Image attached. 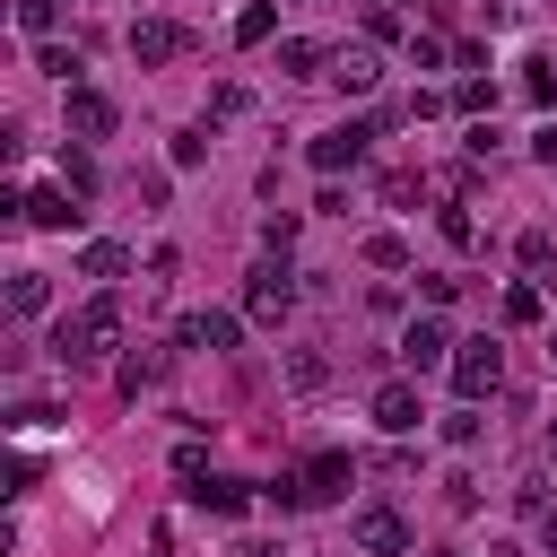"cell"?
Wrapping results in <instances>:
<instances>
[{
  "label": "cell",
  "mask_w": 557,
  "mask_h": 557,
  "mask_svg": "<svg viewBox=\"0 0 557 557\" xmlns=\"http://www.w3.org/2000/svg\"><path fill=\"white\" fill-rule=\"evenodd\" d=\"M505 322H540V287H505Z\"/></svg>",
  "instance_id": "obj_24"
},
{
  "label": "cell",
  "mask_w": 557,
  "mask_h": 557,
  "mask_svg": "<svg viewBox=\"0 0 557 557\" xmlns=\"http://www.w3.org/2000/svg\"><path fill=\"white\" fill-rule=\"evenodd\" d=\"M531 157H540V165H557V122H540V131H531Z\"/></svg>",
  "instance_id": "obj_26"
},
{
  "label": "cell",
  "mask_w": 557,
  "mask_h": 557,
  "mask_svg": "<svg viewBox=\"0 0 557 557\" xmlns=\"http://www.w3.org/2000/svg\"><path fill=\"white\" fill-rule=\"evenodd\" d=\"M453 104H461V113H487V104H496V87H487V78H461V87H453Z\"/></svg>",
  "instance_id": "obj_21"
},
{
  "label": "cell",
  "mask_w": 557,
  "mask_h": 557,
  "mask_svg": "<svg viewBox=\"0 0 557 557\" xmlns=\"http://www.w3.org/2000/svg\"><path fill=\"white\" fill-rule=\"evenodd\" d=\"M113 122H122V113H113V96L70 87V131H78V139H113Z\"/></svg>",
  "instance_id": "obj_6"
},
{
  "label": "cell",
  "mask_w": 557,
  "mask_h": 557,
  "mask_svg": "<svg viewBox=\"0 0 557 557\" xmlns=\"http://www.w3.org/2000/svg\"><path fill=\"white\" fill-rule=\"evenodd\" d=\"M366 261H374V270H400V261H409V244H400V235H374V244H366Z\"/></svg>",
  "instance_id": "obj_23"
},
{
  "label": "cell",
  "mask_w": 557,
  "mask_h": 557,
  "mask_svg": "<svg viewBox=\"0 0 557 557\" xmlns=\"http://www.w3.org/2000/svg\"><path fill=\"white\" fill-rule=\"evenodd\" d=\"M366 139H374L366 122H339V131H322V139H313V165H322V174H339V165H357V157H366Z\"/></svg>",
  "instance_id": "obj_7"
},
{
  "label": "cell",
  "mask_w": 557,
  "mask_h": 557,
  "mask_svg": "<svg viewBox=\"0 0 557 557\" xmlns=\"http://www.w3.org/2000/svg\"><path fill=\"white\" fill-rule=\"evenodd\" d=\"M418 418H426V409H418V383H383V392H374V426H383V435H409Z\"/></svg>",
  "instance_id": "obj_8"
},
{
  "label": "cell",
  "mask_w": 557,
  "mask_h": 557,
  "mask_svg": "<svg viewBox=\"0 0 557 557\" xmlns=\"http://www.w3.org/2000/svg\"><path fill=\"white\" fill-rule=\"evenodd\" d=\"M287 383H296V392H313V383H322V357H313V348H296V357H287Z\"/></svg>",
  "instance_id": "obj_25"
},
{
  "label": "cell",
  "mask_w": 557,
  "mask_h": 557,
  "mask_svg": "<svg viewBox=\"0 0 557 557\" xmlns=\"http://www.w3.org/2000/svg\"><path fill=\"white\" fill-rule=\"evenodd\" d=\"M331 78H339L348 96H366V87H374L383 70H374V52H366V44H339V52H331Z\"/></svg>",
  "instance_id": "obj_11"
},
{
  "label": "cell",
  "mask_w": 557,
  "mask_h": 557,
  "mask_svg": "<svg viewBox=\"0 0 557 557\" xmlns=\"http://www.w3.org/2000/svg\"><path fill=\"white\" fill-rule=\"evenodd\" d=\"M26 218H35V226H78L70 191H52V183H44V191H26Z\"/></svg>",
  "instance_id": "obj_12"
},
{
  "label": "cell",
  "mask_w": 557,
  "mask_h": 557,
  "mask_svg": "<svg viewBox=\"0 0 557 557\" xmlns=\"http://www.w3.org/2000/svg\"><path fill=\"white\" fill-rule=\"evenodd\" d=\"M444 348H453V339H444V322H409V331H400V366H409V374L444 366Z\"/></svg>",
  "instance_id": "obj_9"
},
{
  "label": "cell",
  "mask_w": 557,
  "mask_h": 557,
  "mask_svg": "<svg viewBox=\"0 0 557 557\" xmlns=\"http://www.w3.org/2000/svg\"><path fill=\"white\" fill-rule=\"evenodd\" d=\"M287 305H296V278H287V261H261V270L244 278V313H252V322H287Z\"/></svg>",
  "instance_id": "obj_4"
},
{
  "label": "cell",
  "mask_w": 557,
  "mask_h": 557,
  "mask_svg": "<svg viewBox=\"0 0 557 557\" xmlns=\"http://www.w3.org/2000/svg\"><path fill=\"white\" fill-rule=\"evenodd\" d=\"M522 96H531V104H557V61H531V78H522Z\"/></svg>",
  "instance_id": "obj_19"
},
{
  "label": "cell",
  "mask_w": 557,
  "mask_h": 557,
  "mask_svg": "<svg viewBox=\"0 0 557 557\" xmlns=\"http://www.w3.org/2000/svg\"><path fill=\"white\" fill-rule=\"evenodd\" d=\"M548 453H557V426H548Z\"/></svg>",
  "instance_id": "obj_29"
},
{
  "label": "cell",
  "mask_w": 557,
  "mask_h": 557,
  "mask_svg": "<svg viewBox=\"0 0 557 557\" xmlns=\"http://www.w3.org/2000/svg\"><path fill=\"white\" fill-rule=\"evenodd\" d=\"M235 339H244V331H235V313H191V322H183V348H209V357H226Z\"/></svg>",
  "instance_id": "obj_10"
},
{
  "label": "cell",
  "mask_w": 557,
  "mask_h": 557,
  "mask_svg": "<svg viewBox=\"0 0 557 557\" xmlns=\"http://www.w3.org/2000/svg\"><path fill=\"white\" fill-rule=\"evenodd\" d=\"M35 70H52V78H78V52H70V44H44V52H35Z\"/></svg>",
  "instance_id": "obj_20"
},
{
  "label": "cell",
  "mask_w": 557,
  "mask_h": 557,
  "mask_svg": "<svg viewBox=\"0 0 557 557\" xmlns=\"http://www.w3.org/2000/svg\"><path fill=\"white\" fill-rule=\"evenodd\" d=\"M270 26H278V9H270V0H252V9H244V17H235V44H261V35H270Z\"/></svg>",
  "instance_id": "obj_16"
},
{
  "label": "cell",
  "mask_w": 557,
  "mask_h": 557,
  "mask_svg": "<svg viewBox=\"0 0 557 557\" xmlns=\"http://www.w3.org/2000/svg\"><path fill=\"white\" fill-rule=\"evenodd\" d=\"M496 383H505V348H496V339H461V357H453V392H461V400H487Z\"/></svg>",
  "instance_id": "obj_2"
},
{
  "label": "cell",
  "mask_w": 557,
  "mask_h": 557,
  "mask_svg": "<svg viewBox=\"0 0 557 557\" xmlns=\"http://www.w3.org/2000/svg\"><path fill=\"white\" fill-rule=\"evenodd\" d=\"M157 557H174V548H157Z\"/></svg>",
  "instance_id": "obj_30"
},
{
  "label": "cell",
  "mask_w": 557,
  "mask_h": 557,
  "mask_svg": "<svg viewBox=\"0 0 557 557\" xmlns=\"http://www.w3.org/2000/svg\"><path fill=\"white\" fill-rule=\"evenodd\" d=\"M191 505H209V513H244V487H235V479H191Z\"/></svg>",
  "instance_id": "obj_13"
},
{
  "label": "cell",
  "mask_w": 557,
  "mask_h": 557,
  "mask_svg": "<svg viewBox=\"0 0 557 557\" xmlns=\"http://www.w3.org/2000/svg\"><path fill=\"white\" fill-rule=\"evenodd\" d=\"M487 557H522V548H505V540H496V548H487Z\"/></svg>",
  "instance_id": "obj_28"
},
{
  "label": "cell",
  "mask_w": 557,
  "mask_h": 557,
  "mask_svg": "<svg viewBox=\"0 0 557 557\" xmlns=\"http://www.w3.org/2000/svg\"><path fill=\"white\" fill-rule=\"evenodd\" d=\"M148 383H165V357H131V366H122V392H131V400H139Z\"/></svg>",
  "instance_id": "obj_17"
},
{
  "label": "cell",
  "mask_w": 557,
  "mask_h": 557,
  "mask_svg": "<svg viewBox=\"0 0 557 557\" xmlns=\"http://www.w3.org/2000/svg\"><path fill=\"white\" fill-rule=\"evenodd\" d=\"M113 339H122V296H96V305H78V313L52 322V357L61 366H96Z\"/></svg>",
  "instance_id": "obj_1"
},
{
  "label": "cell",
  "mask_w": 557,
  "mask_h": 557,
  "mask_svg": "<svg viewBox=\"0 0 557 557\" xmlns=\"http://www.w3.org/2000/svg\"><path fill=\"white\" fill-rule=\"evenodd\" d=\"M348 540H357L366 557H409V522H400L392 505H357V513H348Z\"/></svg>",
  "instance_id": "obj_3"
},
{
  "label": "cell",
  "mask_w": 557,
  "mask_h": 557,
  "mask_svg": "<svg viewBox=\"0 0 557 557\" xmlns=\"http://www.w3.org/2000/svg\"><path fill=\"white\" fill-rule=\"evenodd\" d=\"M540 548H548V557H557V513H540Z\"/></svg>",
  "instance_id": "obj_27"
},
{
  "label": "cell",
  "mask_w": 557,
  "mask_h": 557,
  "mask_svg": "<svg viewBox=\"0 0 557 557\" xmlns=\"http://www.w3.org/2000/svg\"><path fill=\"white\" fill-rule=\"evenodd\" d=\"M44 296H52L44 270H17V278H9V305H17V313H44Z\"/></svg>",
  "instance_id": "obj_14"
},
{
  "label": "cell",
  "mask_w": 557,
  "mask_h": 557,
  "mask_svg": "<svg viewBox=\"0 0 557 557\" xmlns=\"http://www.w3.org/2000/svg\"><path fill=\"white\" fill-rule=\"evenodd\" d=\"M548 357H557V339H548Z\"/></svg>",
  "instance_id": "obj_31"
},
{
  "label": "cell",
  "mask_w": 557,
  "mask_h": 557,
  "mask_svg": "<svg viewBox=\"0 0 557 557\" xmlns=\"http://www.w3.org/2000/svg\"><path fill=\"white\" fill-rule=\"evenodd\" d=\"M278 61H287V78H313V70H322V61H331V52H322V44H287V52H278Z\"/></svg>",
  "instance_id": "obj_18"
},
{
  "label": "cell",
  "mask_w": 557,
  "mask_h": 557,
  "mask_svg": "<svg viewBox=\"0 0 557 557\" xmlns=\"http://www.w3.org/2000/svg\"><path fill=\"white\" fill-rule=\"evenodd\" d=\"M61 191H78V200H87V191H96V165H87V157H61Z\"/></svg>",
  "instance_id": "obj_22"
},
{
  "label": "cell",
  "mask_w": 557,
  "mask_h": 557,
  "mask_svg": "<svg viewBox=\"0 0 557 557\" xmlns=\"http://www.w3.org/2000/svg\"><path fill=\"white\" fill-rule=\"evenodd\" d=\"M183 44H191V35H183L174 17H139V26H131V61H139V70H157V61H174Z\"/></svg>",
  "instance_id": "obj_5"
},
{
  "label": "cell",
  "mask_w": 557,
  "mask_h": 557,
  "mask_svg": "<svg viewBox=\"0 0 557 557\" xmlns=\"http://www.w3.org/2000/svg\"><path fill=\"white\" fill-rule=\"evenodd\" d=\"M122 261H131L122 244H87V252H78V270H87V278H122Z\"/></svg>",
  "instance_id": "obj_15"
}]
</instances>
